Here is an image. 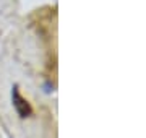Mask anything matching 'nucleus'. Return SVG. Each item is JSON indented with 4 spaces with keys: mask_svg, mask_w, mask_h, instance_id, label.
I'll return each mask as SVG.
<instances>
[{
    "mask_svg": "<svg viewBox=\"0 0 146 138\" xmlns=\"http://www.w3.org/2000/svg\"><path fill=\"white\" fill-rule=\"evenodd\" d=\"M15 99L18 101V102H15V104H16V107H18V111H20V114H21L23 117H26L28 114L31 112V107H29L28 101H25L23 98H20V94H18L16 91H15Z\"/></svg>",
    "mask_w": 146,
    "mask_h": 138,
    "instance_id": "1",
    "label": "nucleus"
}]
</instances>
